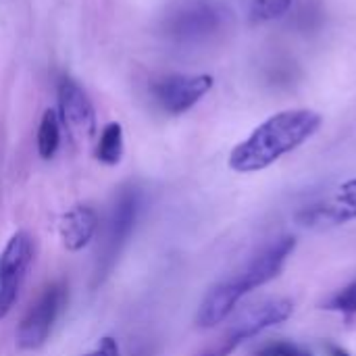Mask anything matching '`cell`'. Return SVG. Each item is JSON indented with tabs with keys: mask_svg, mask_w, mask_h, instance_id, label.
<instances>
[{
	"mask_svg": "<svg viewBox=\"0 0 356 356\" xmlns=\"http://www.w3.org/2000/svg\"><path fill=\"white\" fill-rule=\"evenodd\" d=\"M213 88L211 75H167L152 83V96L163 111L181 115Z\"/></svg>",
	"mask_w": 356,
	"mask_h": 356,
	"instance_id": "52a82bcc",
	"label": "cell"
},
{
	"mask_svg": "<svg viewBox=\"0 0 356 356\" xmlns=\"http://www.w3.org/2000/svg\"><path fill=\"white\" fill-rule=\"evenodd\" d=\"M238 302H240V298L232 290L229 282L217 284L202 298V302L198 307V313H196V325L200 330H213V327L221 325L234 313Z\"/></svg>",
	"mask_w": 356,
	"mask_h": 356,
	"instance_id": "8fae6325",
	"label": "cell"
},
{
	"mask_svg": "<svg viewBox=\"0 0 356 356\" xmlns=\"http://www.w3.org/2000/svg\"><path fill=\"white\" fill-rule=\"evenodd\" d=\"M294 248H296V240L292 236H284V238L275 240L263 252H259L236 277L227 280L229 286L234 288V292L240 298H244L252 290L273 282L282 273V269H284L288 257L294 252Z\"/></svg>",
	"mask_w": 356,
	"mask_h": 356,
	"instance_id": "277c9868",
	"label": "cell"
},
{
	"mask_svg": "<svg viewBox=\"0 0 356 356\" xmlns=\"http://www.w3.org/2000/svg\"><path fill=\"white\" fill-rule=\"evenodd\" d=\"M86 356H121L119 353V344H117V340L115 338H111V336H106V338H102L100 340V344L96 346V350L94 353H90V355Z\"/></svg>",
	"mask_w": 356,
	"mask_h": 356,
	"instance_id": "ac0fdd59",
	"label": "cell"
},
{
	"mask_svg": "<svg viewBox=\"0 0 356 356\" xmlns=\"http://www.w3.org/2000/svg\"><path fill=\"white\" fill-rule=\"evenodd\" d=\"M96 227H98V215L92 207H86V204L73 207L69 213L60 217V223H58L63 246L69 252H77L86 248L92 242Z\"/></svg>",
	"mask_w": 356,
	"mask_h": 356,
	"instance_id": "30bf717a",
	"label": "cell"
},
{
	"mask_svg": "<svg viewBox=\"0 0 356 356\" xmlns=\"http://www.w3.org/2000/svg\"><path fill=\"white\" fill-rule=\"evenodd\" d=\"M294 313V305L292 300L286 298H275V300H267L259 307H250L246 309L232 325L229 330L221 336L225 342H229L234 348H238L242 342L284 323L290 319V315Z\"/></svg>",
	"mask_w": 356,
	"mask_h": 356,
	"instance_id": "8992f818",
	"label": "cell"
},
{
	"mask_svg": "<svg viewBox=\"0 0 356 356\" xmlns=\"http://www.w3.org/2000/svg\"><path fill=\"white\" fill-rule=\"evenodd\" d=\"M292 0H250V19L254 23H265L280 19L288 13Z\"/></svg>",
	"mask_w": 356,
	"mask_h": 356,
	"instance_id": "5bb4252c",
	"label": "cell"
},
{
	"mask_svg": "<svg viewBox=\"0 0 356 356\" xmlns=\"http://www.w3.org/2000/svg\"><path fill=\"white\" fill-rule=\"evenodd\" d=\"M323 117L311 108L282 111L263 121L244 142L229 154V169L236 173H259L280 161L284 154L302 146L313 138Z\"/></svg>",
	"mask_w": 356,
	"mask_h": 356,
	"instance_id": "6da1fadb",
	"label": "cell"
},
{
	"mask_svg": "<svg viewBox=\"0 0 356 356\" xmlns=\"http://www.w3.org/2000/svg\"><path fill=\"white\" fill-rule=\"evenodd\" d=\"M123 156V127L121 123H108L102 134L96 148V159L104 165H117Z\"/></svg>",
	"mask_w": 356,
	"mask_h": 356,
	"instance_id": "4fadbf2b",
	"label": "cell"
},
{
	"mask_svg": "<svg viewBox=\"0 0 356 356\" xmlns=\"http://www.w3.org/2000/svg\"><path fill=\"white\" fill-rule=\"evenodd\" d=\"M323 309L336 311V313H346V315L356 313V282L342 288L340 292H336Z\"/></svg>",
	"mask_w": 356,
	"mask_h": 356,
	"instance_id": "2e32d148",
	"label": "cell"
},
{
	"mask_svg": "<svg viewBox=\"0 0 356 356\" xmlns=\"http://www.w3.org/2000/svg\"><path fill=\"white\" fill-rule=\"evenodd\" d=\"M334 207L340 211L344 223L356 219V177L355 179H348L340 186L338 194L332 198Z\"/></svg>",
	"mask_w": 356,
	"mask_h": 356,
	"instance_id": "9a60e30c",
	"label": "cell"
},
{
	"mask_svg": "<svg viewBox=\"0 0 356 356\" xmlns=\"http://www.w3.org/2000/svg\"><path fill=\"white\" fill-rule=\"evenodd\" d=\"M33 263V240L27 232H17L0 252V321L13 311Z\"/></svg>",
	"mask_w": 356,
	"mask_h": 356,
	"instance_id": "3957f363",
	"label": "cell"
},
{
	"mask_svg": "<svg viewBox=\"0 0 356 356\" xmlns=\"http://www.w3.org/2000/svg\"><path fill=\"white\" fill-rule=\"evenodd\" d=\"M58 111L60 121L77 138H92L96 129V115L86 92L69 77L58 83Z\"/></svg>",
	"mask_w": 356,
	"mask_h": 356,
	"instance_id": "9c48e42d",
	"label": "cell"
},
{
	"mask_svg": "<svg viewBox=\"0 0 356 356\" xmlns=\"http://www.w3.org/2000/svg\"><path fill=\"white\" fill-rule=\"evenodd\" d=\"M327 355L330 356H350L348 350H344V348H340V346H334V344H330L327 346Z\"/></svg>",
	"mask_w": 356,
	"mask_h": 356,
	"instance_id": "ffe728a7",
	"label": "cell"
},
{
	"mask_svg": "<svg viewBox=\"0 0 356 356\" xmlns=\"http://www.w3.org/2000/svg\"><path fill=\"white\" fill-rule=\"evenodd\" d=\"M60 144V117L56 111L48 108L42 115L40 127H38V152L42 159H52Z\"/></svg>",
	"mask_w": 356,
	"mask_h": 356,
	"instance_id": "7c38bea8",
	"label": "cell"
},
{
	"mask_svg": "<svg viewBox=\"0 0 356 356\" xmlns=\"http://www.w3.org/2000/svg\"><path fill=\"white\" fill-rule=\"evenodd\" d=\"M140 207H142V196L136 188H125L108 215V225H106V238H104V257H102V275H106V271L113 267L117 254L121 252V248L125 246V242L129 240L138 215H140ZM98 271V275H100Z\"/></svg>",
	"mask_w": 356,
	"mask_h": 356,
	"instance_id": "5b68a950",
	"label": "cell"
},
{
	"mask_svg": "<svg viewBox=\"0 0 356 356\" xmlns=\"http://www.w3.org/2000/svg\"><path fill=\"white\" fill-rule=\"evenodd\" d=\"M234 350H236V348H234L232 344H227V342H225V340L221 338V340H219L217 344L209 346L207 350H202V353H200L198 356H229L232 353H234Z\"/></svg>",
	"mask_w": 356,
	"mask_h": 356,
	"instance_id": "d6986e66",
	"label": "cell"
},
{
	"mask_svg": "<svg viewBox=\"0 0 356 356\" xmlns=\"http://www.w3.org/2000/svg\"><path fill=\"white\" fill-rule=\"evenodd\" d=\"M298 356H313L311 353H305V350H298Z\"/></svg>",
	"mask_w": 356,
	"mask_h": 356,
	"instance_id": "44dd1931",
	"label": "cell"
},
{
	"mask_svg": "<svg viewBox=\"0 0 356 356\" xmlns=\"http://www.w3.org/2000/svg\"><path fill=\"white\" fill-rule=\"evenodd\" d=\"M298 350L300 348H296L290 342H271L263 346L261 350H257L252 356H298Z\"/></svg>",
	"mask_w": 356,
	"mask_h": 356,
	"instance_id": "e0dca14e",
	"label": "cell"
},
{
	"mask_svg": "<svg viewBox=\"0 0 356 356\" xmlns=\"http://www.w3.org/2000/svg\"><path fill=\"white\" fill-rule=\"evenodd\" d=\"M67 300H69V290L63 282H54L48 288H44L40 298L31 305V309L25 313V317L19 323L17 330L19 348L35 350L44 346Z\"/></svg>",
	"mask_w": 356,
	"mask_h": 356,
	"instance_id": "7a4b0ae2",
	"label": "cell"
},
{
	"mask_svg": "<svg viewBox=\"0 0 356 356\" xmlns=\"http://www.w3.org/2000/svg\"><path fill=\"white\" fill-rule=\"evenodd\" d=\"M221 21H223V13L219 10V6H215L213 2L198 0L181 6L169 19L167 33L184 42H194L217 31L221 27Z\"/></svg>",
	"mask_w": 356,
	"mask_h": 356,
	"instance_id": "ba28073f",
	"label": "cell"
}]
</instances>
